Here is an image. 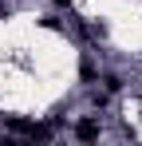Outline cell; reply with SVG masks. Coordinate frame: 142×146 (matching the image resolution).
<instances>
[{
  "label": "cell",
  "mask_w": 142,
  "mask_h": 146,
  "mask_svg": "<svg viewBox=\"0 0 142 146\" xmlns=\"http://www.w3.org/2000/svg\"><path fill=\"white\" fill-rule=\"evenodd\" d=\"M75 138H79V142H95V138H103V122H99V115L75 122Z\"/></svg>",
  "instance_id": "cell-1"
},
{
  "label": "cell",
  "mask_w": 142,
  "mask_h": 146,
  "mask_svg": "<svg viewBox=\"0 0 142 146\" xmlns=\"http://www.w3.org/2000/svg\"><path fill=\"white\" fill-rule=\"evenodd\" d=\"M95 79H99V63H95V55L87 51V55L79 59V83H83V87H91Z\"/></svg>",
  "instance_id": "cell-2"
},
{
  "label": "cell",
  "mask_w": 142,
  "mask_h": 146,
  "mask_svg": "<svg viewBox=\"0 0 142 146\" xmlns=\"http://www.w3.org/2000/svg\"><path fill=\"white\" fill-rule=\"evenodd\" d=\"M122 87H126V83H122V75H115V71L103 75V91H107V95H118Z\"/></svg>",
  "instance_id": "cell-3"
},
{
  "label": "cell",
  "mask_w": 142,
  "mask_h": 146,
  "mask_svg": "<svg viewBox=\"0 0 142 146\" xmlns=\"http://www.w3.org/2000/svg\"><path fill=\"white\" fill-rule=\"evenodd\" d=\"M55 8H63V12H71V0H51Z\"/></svg>",
  "instance_id": "cell-5"
},
{
  "label": "cell",
  "mask_w": 142,
  "mask_h": 146,
  "mask_svg": "<svg viewBox=\"0 0 142 146\" xmlns=\"http://www.w3.org/2000/svg\"><path fill=\"white\" fill-rule=\"evenodd\" d=\"M40 28H47V32H67V24L55 16V12H47V16H40Z\"/></svg>",
  "instance_id": "cell-4"
}]
</instances>
